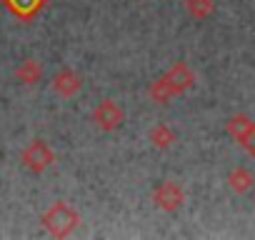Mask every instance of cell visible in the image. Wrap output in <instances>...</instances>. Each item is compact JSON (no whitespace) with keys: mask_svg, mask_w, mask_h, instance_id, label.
Here are the masks:
<instances>
[{"mask_svg":"<svg viewBox=\"0 0 255 240\" xmlns=\"http://www.w3.org/2000/svg\"><path fill=\"white\" fill-rule=\"evenodd\" d=\"M50 88H53V93L60 95V98H75V95L80 93V88H83V75H80L78 70H73V68H60V70L53 75Z\"/></svg>","mask_w":255,"mask_h":240,"instance_id":"52a82bcc","label":"cell"},{"mask_svg":"<svg viewBox=\"0 0 255 240\" xmlns=\"http://www.w3.org/2000/svg\"><path fill=\"white\" fill-rule=\"evenodd\" d=\"M15 78H18V83H23V85H38V83L43 80V65H40L38 60L28 58V60H23V63L15 68Z\"/></svg>","mask_w":255,"mask_h":240,"instance_id":"8fae6325","label":"cell"},{"mask_svg":"<svg viewBox=\"0 0 255 240\" xmlns=\"http://www.w3.org/2000/svg\"><path fill=\"white\" fill-rule=\"evenodd\" d=\"M148 140L153 143V148H158V150H168V148H173V145L178 143V133H175L168 123H158V125L150 128Z\"/></svg>","mask_w":255,"mask_h":240,"instance_id":"30bf717a","label":"cell"},{"mask_svg":"<svg viewBox=\"0 0 255 240\" xmlns=\"http://www.w3.org/2000/svg\"><path fill=\"white\" fill-rule=\"evenodd\" d=\"M185 13L193 20H208L215 13V0H185Z\"/></svg>","mask_w":255,"mask_h":240,"instance_id":"7c38bea8","label":"cell"},{"mask_svg":"<svg viewBox=\"0 0 255 240\" xmlns=\"http://www.w3.org/2000/svg\"><path fill=\"white\" fill-rule=\"evenodd\" d=\"M20 163H23L25 170L40 175V173H45V170L55 163V150H53L45 140H33V143L20 153Z\"/></svg>","mask_w":255,"mask_h":240,"instance_id":"277c9868","label":"cell"},{"mask_svg":"<svg viewBox=\"0 0 255 240\" xmlns=\"http://www.w3.org/2000/svg\"><path fill=\"white\" fill-rule=\"evenodd\" d=\"M43 228L53 235V238H68L78 225H80V213L75 208H70L65 200H55L40 218Z\"/></svg>","mask_w":255,"mask_h":240,"instance_id":"7a4b0ae2","label":"cell"},{"mask_svg":"<svg viewBox=\"0 0 255 240\" xmlns=\"http://www.w3.org/2000/svg\"><path fill=\"white\" fill-rule=\"evenodd\" d=\"M228 188H230L235 195H245V193H250V190L255 188V175H253L248 168L238 165V168H233V170L228 173Z\"/></svg>","mask_w":255,"mask_h":240,"instance_id":"9c48e42d","label":"cell"},{"mask_svg":"<svg viewBox=\"0 0 255 240\" xmlns=\"http://www.w3.org/2000/svg\"><path fill=\"white\" fill-rule=\"evenodd\" d=\"M225 133L228 138H233L248 155L255 158V120L245 113H235L228 118L225 123Z\"/></svg>","mask_w":255,"mask_h":240,"instance_id":"3957f363","label":"cell"},{"mask_svg":"<svg viewBox=\"0 0 255 240\" xmlns=\"http://www.w3.org/2000/svg\"><path fill=\"white\" fill-rule=\"evenodd\" d=\"M153 203L163 213H178L185 205V190L175 180H160L153 190Z\"/></svg>","mask_w":255,"mask_h":240,"instance_id":"8992f818","label":"cell"},{"mask_svg":"<svg viewBox=\"0 0 255 240\" xmlns=\"http://www.w3.org/2000/svg\"><path fill=\"white\" fill-rule=\"evenodd\" d=\"M45 3L48 0H3V5L8 8V13L20 18L23 23H30L45 8Z\"/></svg>","mask_w":255,"mask_h":240,"instance_id":"ba28073f","label":"cell"},{"mask_svg":"<svg viewBox=\"0 0 255 240\" xmlns=\"http://www.w3.org/2000/svg\"><path fill=\"white\" fill-rule=\"evenodd\" d=\"M93 123H95V128L103 130V133H115V130L125 123V110H123L115 100L105 98V100H100V103L95 105V110H93Z\"/></svg>","mask_w":255,"mask_h":240,"instance_id":"5b68a950","label":"cell"},{"mask_svg":"<svg viewBox=\"0 0 255 240\" xmlns=\"http://www.w3.org/2000/svg\"><path fill=\"white\" fill-rule=\"evenodd\" d=\"M195 85V73L190 70V65L185 60H178L173 63L158 80L150 83L148 88V98L158 105H168L170 100L185 95L190 88Z\"/></svg>","mask_w":255,"mask_h":240,"instance_id":"6da1fadb","label":"cell"}]
</instances>
